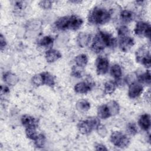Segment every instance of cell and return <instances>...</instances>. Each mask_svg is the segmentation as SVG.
Wrapping results in <instances>:
<instances>
[{
    "mask_svg": "<svg viewBox=\"0 0 151 151\" xmlns=\"http://www.w3.org/2000/svg\"><path fill=\"white\" fill-rule=\"evenodd\" d=\"M6 45V42L5 41V39L4 37L3 36V35L1 34V36H0V47H1V51L4 48H5Z\"/></svg>",
    "mask_w": 151,
    "mask_h": 151,
    "instance_id": "obj_37",
    "label": "cell"
},
{
    "mask_svg": "<svg viewBox=\"0 0 151 151\" xmlns=\"http://www.w3.org/2000/svg\"><path fill=\"white\" fill-rule=\"evenodd\" d=\"M143 90V88L140 83L137 82H133L129 85L128 95L130 98L135 99L142 94Z\"/></svg>",
    "mask_w": 151,
    "mask_h": 151,
    "instance_id": "obj_9",
    "label": "cell"
},
{
    "mask_svg": "<svg viewBox=\"0 0 151 151\" xmlns=\"http://www.w3.org/2000/svg\"><path fill=\"white\" fill-rule=\"evenodd\" d=\"M3 78L5 82L11 86L15 85L19 80L17 76L11 72L5 73L3 76Z\"/></svg>",
    "mask_w": 151,
    "mask_h": 151,
    "instance_id": "obj_18",
    "label": "cell"
},
{
    "mask_svg": "<svg viewBox=\"0 0 151 151\" xmlns=\"http://www.w3.org/2000/svg\"><path fill=\"white\" fill-rule=\"evenodd\" d=\"M134 41L133 38L129 35L119 37V47L120 49L123 52L129 51L131 48L134 45Z\"/></svg>",
    "mask_w": 151,
    "mask_h": 151,
    "instance_id": "obj_8",
    "label": "cell"
},
{
    "mask_svg": "<svg viewBox=\"0 0 151 151\" xmlns=\"http://www.w3.org/2000/svg\"><path fill=\"white\" fill-rule=\"evenodd\" d=\"M93 86L91 82H80L74 86V91L77 93L86 94L91 90Z\"/></svg>",
    "mask_w": 151,
    "mask_h": 151,
    "instance_id": "obj_10",
    "label": "cell"
},
{
    "mask_svg": "<svg viewBox=\"0 0 151 151\" xmlns=\"http://www.w3.org/2000/svg\"><path fill=\"white\" fill-rule=\"evenodd\" d=\"M97 116L99 118L106 119L111 117L110 111L106 104H103L97 109Z\"/></svg>",
    "mask_w": 151,
    "mask_h": 151,
    "instance_id": "obj_19",
    "label": "cell"
},
{
    "mask_svg": "<svg viewBox=\"0 0 151 151\" xmlns=\"http://www.w3.org/2000/svg\"><path fill=\"white\" fill-rule=\"evenodd\" d=\"M32 82L36 86H40L43 85V81H42V78L41 74L40 73V74L35 75L32 78Z\"/></svg>",
    "mask_w": 151,
    "mask_h": 151,
    "instance_id": "obj_31",
    "label": "cell"
},
{
    "mask_svg": "<svg viewBox=\"0 0 151 151\" xmlns=\"http://www.w3.org/2000/svg\"><path fill=\"white\" fill-rule=\"evenodd\" d=\"M34 141V143L36 147L42 148L44 146L45 143V137L43 134H39Z\"/></svg>",
    "mask_w": 151,
    "mask_h": 151,
    "instance_id": "obj_29",
    "label": "cell"
},
{
    "mask_svg": "<svg viewBox=\"0 0 151 151\" xmlns=\"http://www.w3.org/2000/svg\"><path fill=\"white\" fill-rule=\"evenodd\" d=\"M96 72L98 75H104L108 71L109 68V62L107 58L99 56L96 61Z\"/></svg>",
    "mask_w": 151,
    "mask_h": 151,
    "instance_id": "obj_7",
    "label": "cell"
},
{
    "mask_svg": "<svg viewBox=\"0 0 151 151\" xmlns=\"http://www.w3.org/2000/svg\"><path fill=\"white\" fill-rule=\"evenodd\" d=\"M127 131L131 135H135L137 133V129L133 123H129L127 125Z\"/></svg>",
    "mask_w": 151,
    "mask_h": 151,
    "instance_id": "obj_32",
    "label": "cell"
},
{
    "mask_svg": "<svg viewBox=\"0 0 151 151\" xmlns=\"http://www.w3.org/2000/svg\"><path fill=\"white\" fill-rule=\"evenodd\" d=\"M90 108V103L84 99H81L76 103V109L80 112H86L88 111Z\"/></svg>",
    "mask_w": 151,
    "mask_h": 151,
    "instance_id": "obj_21",
    "label": "cell"
},
{
    "mask_svg": "<svg viewBox=\"0 0 151 151\" xmlns=\"http://www.w3.org/2000/svg\"><path fill=\"white\" fill-rule=\"evenodd\" d=\"M117 33H118L119 37L124 36V35H129V30L127 27L122 25L117 29Z\"/></svg>",
    "mask_w": 151,
    "mask_h": 151,
    "instance_id": "obj_33",
    "label": "cell"
},
{
    "mask_svg": "<svg viewBox=\"0 0 151 151\" xmlns=\"http://www.w3.org/2000/svg\"><path fill=\"white\" fill-rule=\"evenodd\" d=\"M110 141L113 145L120 148L126 147L130 143V139L127 135L119 131L112 132L110 135Z\"/></svg>",
    "mask_w": 151,
    "mask_h": 151,
    "instance_id": "obj_3",
    "label": "cell"
},
{
    "mask_svg": "<svg viewBox=\"0 0 151 151\" xmlns=\"http://www.w3.org/2000/svg\"><path fill=\"white\" fill-rule=\"evenodd\" d=\"M75 63L77 66L81 68H84L86 66L88 63L87 56L84 54L77 55L76 57L75 58Z\"/></svg>",
    "mask_w": 151,
    "mask_h": 151,
    "instance_id": "obj_23",
    "label": "cell"
},
{
    "mask_svg": "<svg viewBox=\"0 0 151 151\" xmlns=\"http://www.w3.org/2000/svg\"><path fill=\"white\" fill-rule=\"evenodd\" d=\"M25 133L28 138L33 140H34L38 136V134L36 131V127L25 128Z\"/></svg>",
    "mask_w": 151,
    "mask_h": 151,
    "instance_id": "obj_28",
    "label": "cell"
},
{
    "mask_svg": "<svg viewBox=\"0 0 151 151\" xmlns=\"http://www.w3.org/2000/svg\"><path fill=\"white\" fill-rule=\"evenodd\" d=\"M137 80L139 83H144L147 84H150V72L149 70L146 71L145 73L140 74L137 76Z\"/></svg>",
    "mask_w": 151,
    "mask_h": 151,
    "instance_id": "obj_25",
    "label": "cell"
},
{
    "mask_svg": "<svg viewBox=\"0 0 151 151\" xmlns=\"http://www.w3.org/2000/svg\"><path fill=\"white\" fill-rule=\"evenodd\" d=\"M105 48V46L103 44L102 41H101L100 38H99V35L97 34L96 35L93 43L91 45V50L96 53H100L102 52Z\"/></svg>",
    "mask_w": 151,
    "mask_h": 151,
    "instance_id": "obj_14",
    "label": "cell"
},
{
    "mask_svg": "<svg viewBox=\"0 0 151 151\" xmlns=\"http://www.w3.org/2000/svg\"><path fill=\"white\" fill-rule=\"evenodd\" d=\"M139 126L144 130L147 131L150 127V117L148 114H142L138 120Z\"/></svg>",
    "mask_w": 151,
    "mask_h": 151,
    "instance_id": "obj_15",
    "label": "cell"
},
{
    "mask_svg": "<svg viewBox=\"0 0 151 151\" xmlns=\"http://www.w3.org/2000/svg\"><path fill=\"white\" fill-rule=\"evenodd\" d=\"M98 134L101 137H104L107 134V130L106 127L102 124H100L96 129Z\"/></svg>",
    "mask_w": 151,
    "mask_h": 151,
    "instance_id": "obj_34",
    "label": "cell"
},
{
    "mask_svg": "<svg viewBox=\"0 0 151 151\" xmlns=\"http://www.w3.org/2000/svg\"><path fill=\"white\" fill-rule=\"evenodd\" d=\"M110 74L114 78L119 80L122 75V71L120 66L119 64L113 65L111 68Z\"/></svg>",
    "mask_w": 151,
    "mask_h": 151,
    "instance_id": "obj_26",
    "label": "cell"
},
{
    "mask_svg": "<svg viewBox=\"0 0 151 151\" xmlns=\"http://www.w3.org/2000/svg\"><path fill=\"white\" fill-rule=\"evenodd\" d=\"M54 41V39L52 37L50 36H45L39 42V44L41 47H48L51 46Z\"/></svg>",
    "mask_w": 151,
    "mask_h": 151,
    "instance_id": "obj_27",
    "label": "cell"
},
{
    "mask_svg": "<svg viewBox=\"0 0 151 151\" xmlns=\"http://www.w3.org/2000/svg\"><path fill=\"white\" fill-rule=\"evenodd\" d=\"M96 150H107L108 149L106 147L102 144H97L96 145Z\"/></svg>",
    "mask_w": 151,
    "mask_h": 151,
    "instance_id": "obj_38",
    "label": "cell"
},
{
    "mask_svg": "<svg viewBox=\"0 0 151 151\" xmlns=\"http://www.w3.org/2000/svg\"><path fill=\"white\" fill-rule=\"evenodd\" d=\"M83 23V19L75 15L65 16L58 18L55 22V27L61 31L71 29L76 31L78 29Z\"/></svg>",
    "mask_w": 151,
    "mask_h": 151,
    "instance_id": "obj_2",
    "label": "cell"
},
{
    "mask_svg": "<svg viewBox=\"0 0 151 151\" xmlns=\"http://www.w3.org/2000/svg\"><path fill=\"white\" fill-rule=\"evenodd\" d=\"M86 120L88 121V122L89 123V124H90L91 127L93 130L96 129L97 127L100 124V120L98 117H88Z\"/></svg>",
    "mask_w": 151,
    "mask_h": 151,
    "instance_id": "obj_30",
    "label": "cell"
},
{
    "mask_svg": "<svg viewBox=\"0 0 151 151\" xmlns=\"http://www.w3.org/2000/svg\"><path fill=\"white\" fill-rule=\"evenodd\" d=\"M117 84L112 81L106 82L104 86V93L105 94H111L116 90Z\"/></svg>",
    "mask_w": 151,
    "mask_h": 151,
    "instance_id": "obj_24",
    "label": "cell"
},
{
    "mask_svg": "<svg viewBox=\"0 0 151 151\" xmlns=\"http://www.w3.org/2000/svg\"><path fill=\"white\" fill-rule=\"evenodd\" d=\"M41 74L42 78L43 85L45 84L50 87H54L55 86V79L53 76L48 72H42Z\"/></svg>",
    "mask_w": 151,
    "mask_h": 151,
    "instance_id": "obj_17",
    "label": "cell"
},
{
    "mask_svg": "<svg viewBox=\"0 0 151 151\" xmlns=\"http://www.w3.org/2000/svg\"><path fill=\"white\" fill-rule=\"evenodd\" d=\"M134 33L136 35L140 37L150 38L151 27L149 22L139 21L137 22L134 28Z\"/></svg>",
    "mask_w": 151,
    "mask_h": 151,
    "instance_id": "obj_5",
    "label": "cell"
},
{
    "mask_svg": "<svg viewBox=\"0 0 151 151\" xmlns=\"http://www.w3.org/2000/svg\"><path fill=\"white\" fill-rule=\"evenodd\" d=\"M45 57L48 63H54L61 57V54L57 50L50 49L45 52Z\"/></svg>",
    "mask_w": 151,
    "mask_h": 151,
    "instance_id": "obj_12",
    "label": "cell"
},
{
    "mask_svg": "<svg viewBox=\"0 0 151 151\" xmlns=\"http://www.w3.org/2000/svg\"><path fill=\"white\" fill-rule=\"evenodd\" d=\"M109 108L111 116H116L119 113L120 107L119 104L114 100H111L106 104Z\"/></svg>",
    "mask_w": 151,
    "mask_h": 151,
    "instance_id": "obj_20",
    "label": "cell"
},
{
    "mask_svg": "<svg viewBox=\"0 0 151 151\" xmlns=\"http://www.w3.org/2000/svg\"><path fill=\"white\" fill-rule=\"evenodd\" d=\"M52 2L51 1H41L39 2L40 6L44 9H50L52 6Z\"/></svg>",
    "mask_w": 151,
    "mask_h": 151,
    "instance_id": "obj_36",
    "label": "cell"
},
{
    "mask_svg": "<svg viewBox=\"0 0 151 151\" xmlns=\"http://www.w3.org/2000/svg\"><path fill=\"white\" fill-rule=\"evenodd\" d=\"M90 40L91 35L89 34L80 32L77 37V42L80 47L84 48L88 45L90 42Z\"/></svg>",
    "mask_w": 151,
    "mask_h": 151,
    "instance_id": "obj_13",
    "label": "cell"
},
{
    "mask_svg": "<svg viewBox=\"0 0 151 151\" xmlns=\"http://www.w3.org/2000/svg\"><path fill=\"white\" fill-rule=\"evenodd\" d=\"M71 75L75 77L80 78L83 76V70L79 69L78 67H77L76 66H74L72 68Z\"/></svg>",
    "mask_w": 151,
    "mask_h": 151,
    "instance_id": "obj_35",
    "label": "cell"
},
{
    "mask_svg": "<svg viewBox=\"0 0 151 151\" xmlns=\"http://www.w3.org/2000/svg\"><path fill=\"white\" fill-rule=\"evenodd\" d=\"M21 123L25 127H36L38 125V120L34 117L25 114L21 117Z\"/></svg>",
    "mask_w": 151,
    "mask_h": 151,
    "instance_id": "obj_11",
    "label": "cell"
},
{
    "mask_svg": "<svg viewBox=\"0 0 151 151\" xmlns=\"http://www.w3.org/2000/svg\"><path fill=\"white\" fill-rule=\"evenodd\" d=\"M111 14L104 7L97 6L93 8L88 16V21L93 25H103L111 19Z\"/></svg>",
    "mask_w": 151,
    "mask_h": 151,
    "instance_id": "obj_1",
    "label": "cell"
},
{
    "mask_svg": "<svg viewBox=\"0 0 151 151\" xmlns=\"http://www.w3.org/2000/svg\"><path fill=\"white\" fill-rule=\"evenodd\" d=\"M97 34L99 35L105 47L113 48L116 45L117 41L111 34L106 31H99Z\"/></svg>",
    "mask_w": 151,
    "mask_h": 151,
    "instance_id": "obj_6",
    "label": "cell"
},
{
    "mask_svg": "<svg viewBox=\"0 0 151 151\" xmlns=\"http://www.w3.org/2000/svg\"><path fill=\"white\" fill-rule=\"evenodd\" d=\"M77 129L83 134H88L93 130L87 120L80 121L77 124Z\"/></svg>",
    "mask_w": 151,
    "mask_h": 151,
    "instance_id": "obj_16",
    "label": "cell"
},
{
    "mask_svg": "<svg viewBox=\"0 0 151 151\" xmlns=\"http://www.w3.org/2000/svg\"><path fill=\"white\" fill-rule=\"evenodd\" d=\"M136 61L147 68L150 67V51L145 48L141 47L136 52Z\"/></svg>",
    "mask_w": 151,
    "mask_h": 151,
    "instance_id": "obj_4",
    "label": "cell"
},
{
    "mask_svg": "<svg viewBox=\"0 0 151 151\" xmlns=\"http://www.w3.org/2000/svg\"><path fill=\"white\" fill-rule=\"evenodd\" d=\"M134 18V14L129 10H123L120 13V19L125 23L131 22Z\"/></svg>",
    "mask_w": 151,
    "mask_h": 151,
    "instance_id": "obj_22",
    "label": "cell"
}]
</instances>
